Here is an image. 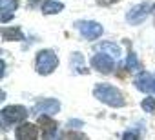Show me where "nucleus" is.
<instances>
[{"mask_svg": "<svg viewBox=\"0 0 155 140\" xmlns=\"http://www.w3.org/2000/svg\"><path fill=\"white\" fill-rule=\"evenodd\" d=\"M93 95H95L97 100H101L102 104H106L110 107H122L124 106V97H122L120 89H117L115 86L97 84L93 88Z\"/></svg>", "mask_w": 155, "mask_h": 140, "instance_id": "obj_1", "label": "nucleus"}, {"mask_svg": "<svg viewBox=\"0 0 155 140\" xmlns=\"http://www.w3.org/2000/svg\"><path fill=\"white\" fill-rule=\"evenodd\" d=\"M58 65V56L55 55V51L51 49H42L38 55H37V60H35V69L38 75H51Z\"/></svg>", "mask_w": 155, "mask_h": 140, "instance_id": "obj_2", "label": "nucleus"}, {"mask_svg": "<svg viewBox=\"0 0 155 140\" xmlns=\"http://www.w3.org/2000/svg\"><path fill=\"white\" fill-rule=\"evenodd\" d=\"M151 11H153V4L151 2H142V4H139V6H135L128 11L126 20L130 24H142Z\"/></svg>", "mask_w": 155, "mask_h": 140, "instance_id": "obj_3", "label": "nucleus"}, {"mask_svg": "<svg viewBox=\"0 0 155 140\" xmlns=\"http://www.w3.org/2000/svg\"><path fill=\"white\" fill-rule=\"evenodd\" d=\"M75 27L81 31V35L88 40H95L99 37H102L104 29L99 22H86V20H81V22H75Z\"/></svg>", "mask_w": 155, "mask_h": 140, "instance_id": "obj_4", "label": "nucleus"}, {"mask_svg": "<svg viewBox=\"0 0 155 140\" xmlns=\"http://www.w3.org/2000/svg\"><path fill=\"white\" fill-rule=\"evenodd\" d=\"M91 67L97 69V71L102 73V75H108V73L113 71V56L111 55H106L104 51H99L91 58Z\"/></svg>", "mask_w": 155, "mask_h": 140, "instance_id": "obj_5", "label": "nucleus"}, {"mask_svg": "<svg viewBox=\"0 0 155 140\" xmlns=\"http://www.w3.org/2000/svg\"><path fill=\"white\" fill-rule=\"evenodd\" d=\"M26 116H28V111L22 106H8L2 109V122L4 124H15L18 120H24Z\"/></svg>", "mask_w": 155, "mask_h": 140, "instance_id": "obj_6", "label": "nucleus"}, {"mask_svg": "<svg viewBox=\"0 0 155 140\" xmlns=\"http://www.w3.org/2000/svg\"><path fill=\"white\" fill-rule=\"evenodd\" d=\"M135 86L139 91L142 93H155V77L148 71H140L137 77H135Z\"/></svg>", "mask_w": 155, "mask_h": 140, "instance_id": "obj_7", "label": "nucleus"}, {"mask_svg": "<svg viewBox=\"0 0 155 140\" xmlns=\"http://www.w3.org/2000/svg\"><path fill=\"white\" fill-rule=\"evenodd\" d=\"M37 124H38V127L42 129V135H44L46 138L55 136V133H57V122L51 118V115H44V113H42V115L38 116Z\"/></svg>", "mask_w": 155, "mask_h": 140, "instance_id": "obj_8", "label": "nucleus"}, {"mask_svg": "<svg viewBox=\"0 0 155 140\" xmlns=\"http://www.w3.org/2000/svg\"><path fill=\"white\" fill-rule=\"evenodd\" d=\"M58 109H60V102H58V100H53V98H46V100H40V102H38V104L33 107V113L55 115Z\"/></svg>", "mask_w": 155, "mask_h": 140, "instance_id": "obj_9", "label": "nucleus"}, {"mask_svg": "<svg viewBox=\"0 0 155 140\" xmlns=\"http://www.w3.org/2000/svg\"><path fill=\"white\" fill-rule=\"evenodd\" d=\"M37 133H38L37 126H33V124H22V126H18V129H17L15 135L20 140H31V138H37Z\"/></svg>", "mask_w": 155, "mask_h": 140, "instance_id": "obj_10", "label": "nucleus"}, {"mask_svg": "<svg viewBox=\"0 0 155 140\" xmlns=\"http://www.w3.org/2000/svg\"><path fill=\"white\" fill-rule=\"evenodd\" d=\"M0 8H2V22H8L13 18V11L18 8L17 0H0Z\"/></svg>", "mask_w": 155, "mask_h": 140, "instance_id": "obj_11", "label": "nucleus"}, {"mask_svg": "<svg viewBox=\"0 0 155 140\" xmlns=\"http://www.w3.org/2000/svg\"><path fill=\"white\" fill-rule=\"evenodd\" d=\"M62 9H64V6L60 2H57V0H46L42 4V13L44 15H55V13H60Z\"/></svg>", "mask_w": 155, "mask_h": 140, "instance_id": "obj_12", "label": "nucleus"}, {"mask_svg": "<svg viewBox=\"0 0 155 140\" xmlns=\"http://www.w3.org/2000/svg\"><path fill=\"white\" fill-rule=\"evenodd\" d=\"M97 51H104V53L111 55L113 58H117L120 55V47L117 44H113V42H102V44H99L97 46Z\"/></svg>", "mask_w": 155, "mask_h": 140, "instance_id": "obj_13", "label": "nucleus"}, {"mask_svg": "<svg viewBox=\"0 0 155 140\" xmlns=\"http://www.w3.org/2000/svg\"><path fill=\"white\" fill-rule=\"evenodd\" d=\"M2 38L4 40H22V31L18 27H4L2 29Z\"/></svg>", "mask_w": 155, "mask_h": 140, "instance_id": "obj_14", "label": "nucleus"}, {"mask_svg": "<svg viewBox=\"0 0 155 140\" xmlns=\"http://www.w3.org/2000/svg\"><path fill=\"white\" fill-rule=\"evenodd\" d=\"M126 67L130 69V71H135V69H139V67H140V64H139V58L135 56V53H130V55H128Z\"/></svg>", "mask_w": 155, "mask_h": 140, "instance_id": "obj_15", "label": "nucleus"}, {"mask_svg": "<svg viewBox=\"0 0 155 140\" xmlns=\"http://www.w3.org/2000/svg\"><path fill=\"white\" fill-rule=\"evenodd\" d=\"M140 106H142V109H144L146 113H153V115H155V98H153V97L144 98Z\"/></svg>", "mask_w": 155, "mask_h": 140, "instance_id": "obj_16", "label": "nucleus"}, {"mask_svg": "<svg viewBox=\"0 0 155 140\" xmlns=\"http://www.w3.org/2000/svg\"><path fill=\"white\" fill-rule=\"evenodd\" d=\"M122 136H124L126 140H131V138H137V136H139V133H137V131H126Z\"/></svg>", "mask_w": 155, "mask_h": 140, "instance_id": "obj_17", "label": "nucleus"}, {"mask_svg": "<svg viewBox=\"0 0 155 140\" xmlns=\"http://www.w3.org/2000/svg\"><path fill=\"white\" fill-rule=\"evenodd\" d=\"M69 126L71 127H82V122L81 120H69Z\"/></svg>", "mask_w": 155, "mask_h": 140, "instance_id": "obj_18", "label": "nucleus"}, {"mask_svg": "<svg viewBox=\"0 0 155 140\" xmlns=\"http://www.w3.org/2000/svg\"><path fill=\"white\" fill-rule=\"evenodd\" d=\"M110 2H113V0H99V4H110Z\"/></svg>", "mask_w": 155, "mask_h": 140, "instance_id": "obj_19", "label": "nucleus"}]
</instances>
